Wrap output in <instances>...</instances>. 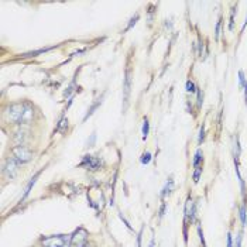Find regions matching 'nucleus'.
I'll use <instances>...</instances> for the list:
<instances>
[{"label":"nucleus","mask_w":247,"mask_h":247,"mask_svg":"<svg viewBox=\"0 0 247 247\" xmlns=\"http://www.w3.org/2000/svg\"><path fill=\"white\" fill-rule=\"evenodd\" d=\"M26 107H27V103H24V102H21V103L10 105L7 110L4 112V114L9 117V120L16 122V123H19L20 124L23 116H24V112H26Z\"/></svg>","instance_id":"1"},{"label":"nucleus","mask_w":247,"mask_h":247,"mask_svg":"<svg viewBox=\"0 0 247 247\" xmlns=\"http://www.w3.org/2000/svg\"><path fill=\"white\" fill-rule=\"evenodd\" d=\"M41 243L44 247H68L71 243V236L59 234V236H51L41 239Z\"/></svg>","instance_id":"2"},{"label":"nucleus","mask_w":247,"mask_h":247,"mask_svg":"<svg viewBox=\"0 0 247 247\" xmlns=\"http://www.w3.org/2000/svg\"><path fill=\"white\" fill-rule=\"evenodd\" d=\"M34 157V154L30 151L28 148H26L24 146H17L13 148V158L19 164H24V162L31 161Z\"/></svg>","instance_id":"3"},{"label":"nucleus","mask_w":247,"mask_h":247,"mask_svg":"<svg viewBox=\"0 0 247 247\" xmlns=\"http://www.w3.org/2000/svg\"><path fill=\"white\" fill-rule=\"evenodd\" d=\"M86 237H88V233L83 229H79L74 236H71L69 247H83L86 243Z\"/></svg>","instance_id":"4"},{"label":"nucleus","mask_w":247,"mask_h":247,"mask_svg":"<svg viewBox=\"0 0 247 247\" xmlns=\"http://www.w3.org/2000/svg\"><path fill=\"white\" fill-rule=\"evenodd\" d=\"M130 88H131V68H127V69H126V76H124V85H123V89H124V95H123L124 110H126V107H127V103H129Z\"/></svg>","instance_id":"5"},{"label":"nucleus","mask_w":247,"mask_h":247,"mask_svg":"<svg viewBox=\"0 0 247 247\" xmlns=\"http://www.w3.org/2000/svg\"><path fill=\"white\" fill-rule=\"evenodd\" d=\"M20 164L17 161H16L14 158H11V160H7V162L4 164L3 167V174H9V177L10 178H14L16 177V174H17V167H19Z\"/></svg>","instance_id":"6"},{"label":"nucleus","mask_w":247,"mask_h":247,"mask_svg":"<svg viewBox=\"0 0 247 247\" xmlns=\"http://www.w3.org/2000/svg\"><path fill=\"white\" fill-rule=\"evenodd\" d=\"M81 165H86L88 168H90V170H99L100 160L93 158L92 155H85V158H83V161H82Z\"/></svg>","instance_id":"7"},{"label":"nucleus","mask_w":247,"mask_h":247,"mask_svg":"<svg viewBox=\"0 0 247 247\" xmlns=\"http://www.w3.org/2000/svg\"><path fill=\"white\" fill-rule=\"evenodd\" d=\"M41 171H42V170H41ZM41 171H38V172H37V174H35V175H34V177H33V179H31V181H30V182H28V185H27V188H26V192H24V196H23V198H26V196L28 195L30 192H31V188H33V185L35 184V181H37V178L40 177Z\"/></svg>","instance_id":"8"},{"label":"nucleus","mask_w":247,"mask_h":247,"mask_svg":"<svg viewBox=\"0 0 247 247\" xmlns=\"http://www.w3.org/2000/svg\"><path fill=\"white\" fill-rule=\"evenodd\" d=\"M172 188H174V179L172 178H170L168 182H167V185H165V188L162 189V192H161V198H164L167 194H170V192L172 191Z\"/></svg>","instance_id":"9"},{"label":"nucleus","mask_w":247,"mask_h":247,"mask_svg":"<svg viewBox=\"0 0 247 247\" xmlns=\"http://www.w3.org/2000/svg\"><path fill=\"white\" fill-rule=\"evenodd\" d=\"M240 220H241V226L246 227L247 226V213H246V205L240 208Z\"/></svg>","instance_id":"10"},{"label":"nucleus","mask_w":247,"mask_h":247,"mask_svg":"<svg viewBox=\"0 0 247 247\" xmlns=\"http://www.w3.org/2000/svg\"><path fill=\"white\" fill-rule=\"evenodd\" d=\"M100 103H102V99H99V100H98V102H96L95 105H92V107H90V109H89V110H88V113L85 114V117H83V122H86V120H88V117H89V116H90V114L93 113V110H96V109H98V106H99Z\"/></svg>","instance_id":"11"},{"label":"nucleus","mask_w":247,"mask_h":247,"mask_svg":"<svg viewBox=\"0 0 247 247\" xmlns=\"http://www.w3.org/2000/svg\"><path fill=\"white\" fill-rule=\"evenodd\" d=\"M148 130H150V123H148L147 119H144V123H143V138L144 140L148 136Z\"/></svg>","instance_id":"12"},{"label":"nucleus","mask_w":247,"mask_h":247,"mask_svg":"<svg viewBox=\"0 0 247 247\" xmlns=\"http://www.w3.org/2000/svg\"><path fill=\"white\" fill-rule=\"evenodd\" d=\"M140 161H141V164H148V162L151 161V153H148V151L143 153V155H141Z\"/></svg>","instance_id":"13"},{"label":"nucleus","mask_w":247,"mask_h":247,"mask_svg":"<svg viewBox=\"0 0 247 247\" xmlns=\"http://www.w3.org/2000/svg\"><path fill=\"white\" fill-rule=\"evenodd\" d=\"M202 160V153H201V150H198V151L195 153V158H194V162H192V165L195 167H199V161Z\"/></svg>","instance_id":"14"},{"label":"nucleus","mask_w":247,"mask_h":247,"mask_svg":"<svg viewBox=\"0 0 247 247\" xmlns=\"http://www.w3.org/2000/svg\"><path fill=\"white\" fill-rule=\"evenodd\" d=\"M196 89H198V86H195V83L192 81H186V92H196Z\"/></svg>","instance_id":"15"},{"label":"nucleus","mask_w":247,"mask_h":247,"mask_svg":"<svg viewBox=\"0 0 247 247\" xmlns=\"http://www.w3.org/2000/svg\"><path fill=\"white\" fill-rule=\"evenodd\" d=\"M201 174H202V167H196V171L194 172V182H198L199 181Z\"/></svg>","instance_id":"16"},{"label":"nucleus","mask_w":247,"mask_h":247,"mask_svg":"<svg viewBox=\"0 0 247 247\" xmlns=\"http://www.w3.org/2000/svg\"><path fill=\"white\" fill-rule=\"evenodd\" d=\"M137 20H138V14H136V16H134V17H133V19L130 20V23H129V26L126 27V30H124V33H126V31H129V30H130V28H131V27H133V26H134V24H136V23H137Z\"/></svg>","instance_id":"17"},{"label":"nucleus","mask_w":247,"mask_h":247,"mask_svg":"<svg viewBox=\"0 0 247 247\" xmlns=\"http://www.w3.org/2000/svg\"><path fill=\"white\" fill-rule=\"evenodd\" d=\"M234 11H236V9H233L232 14H230V24H229V30L230 31H233V28H234Z\"/></svg>","instance_id":"18"},{"label":"nucleus","mask_w":247,"mask_h":247,"mask_svg":"<svg viewBox=\"0 0 247 247\" xmlns=\"http://www.w3.org/2000/svg\"><path fill=\"white\" fill-rule=\"evenodd\" d=\"M220 26H222V20L219 19L218 24H216V27H215V38H216V40H219V34H220Z\"/></svg>","instance_id":"19"},{"label":"nucleus","mask_w":247,"mask_h":247,"mask_svg":"<svg viewBox=\"0 0 247 247\" xmlns=\"http://www.w3.org/2000/svg\"><path fill=\"white\" fill-rule=\"evenodd\" d=\"M239 83H240V86L246 85V78H244V72H243V71H239Z\"/></svg>","instance_id":"20"},{"label":"nucleus","mask_w":247,"mask_h":247,"mask_svg":"<svg viewBox=\"0 0 247 247\" xmlns=\"http://www.w3.org/2000/svg\"><path fill=\"white\" fill-rule=\"evenodd\" d=\"M203 140H205V126H202V127H201V131H199V144L202 143Z\"/></svg>","instance_id":"21"},{"label":"nucleus","mask_w":247,"mask_h":247,"mask_svg":"<svg viewBox=\"0 0 247 247\" xmlns=\"http://www.w3.org/2000/svg\"><path fill=\"white\" fill-rule=\"evenodd\" d=\"M196 92H198V106H202V93H201V89L198 88L196 89Z\"/></svg>","instance_id":"22"},{"label":"nucleus","mask_w":247,"mask_h":247,"mask_svg":"<svg viewBox=\"0 0 247 247\" xmlns=\"http://www.w3.org/2000/svg\"><path fill=\"white\" fill-rule=\"evenodd\" d=\"M227 247H233V239H232V233H227Z\"/></svg>","instance_id":"23"},{"label":"nucleus","mask_w":247,"mask_h":247,"mask_svg":"<svg viewBox=\"0 0 247 247\" xmlns=\"http://www.w3.org/2000/svg\"><path fill=\"white\" fill-rule=\"evenodd\" d=\"M119 216H120V219H122V220H123V222H124V225H126V226H127V227H129V229H131V225H130L129 222H127V220H126V219H124V218H123V215H122V213L119 215Z\"/></svg>","instance_id":"24"},{"label":"nucleus","mask_w":247,"mask_h":247,"mask_svg":"<svg viewBox=\"0 0 247 247\" xmlns=\"http://www.w3.org/2000/svg\"><path fill=\"white\" fill-rule=\"evenodd\" d=\"M236 247H241V234L237 236V240H236Z\"/></svg>","instance_id":"25"},{"label":"nucleus","mask_w":247,"mask_h":247,"mask_svg":"<svg viewBox=\"0 0 247 247\" xmlns=\"http://www.w3.org/2000/svg\"><path fill=\"white\" fill-rule=\"evenodd\" d=\"M95 138H96V133H93L92 134V138H90V140H88V146H92L93 141H95Z\"/></svg>","instance_id":"26"},{"label":"nucleus","mask_w":247,"mask_h":247,"mask_svg":"<svg viewBox=\"0 0 247 247\" xmlns=\"http://www.w3.org/2000/svg\"><path fill=\"white\" fill-rule=\"evenodd\" d=\"M137 247H141V232L137 236Z\"/></svg>","instance_id":"27"},{"label":"nucleus","mask_w":247,"mask_h":247,"mask_svg":"<svg viewBox=\"0 0 247 247\" xmlns=\"http://www.w3.org/2000/svg\"><path fill=\"white\" fill-rule=\"evenodd\" d=\"M164 212H165V203H162L161 209H160V218H161L162 215H164Z\"/></svg>","instance_id":"28"},{"label":"nucleus","mask_w":247,"mask_h":247,"mask_svg":"<svg viewBox=\"0 0 247 247\" xmlns=\"http://www.w3.org/2000/svg\"><path fill=\"white\" fill-rule=\"evenodd\" d=\"M244 102H246V105H247V83L244 85Z\"/></svg>","instance_id":"29"},{"label":"nucleus","mask_w":247,"mask_h":247,"mask_svg":"<svg viewBox=\"0 0 247 247\" xmlns=\"http://www.w3.org/2000/svg\"><path fill=\"white\" fill-rule=\"evenodd\" d=\"M246 26H247V17H246V20H244V24H243V27H241V31L244 30V27H246Z\"/></svg>","instance_id":"30"}]
</instances>
